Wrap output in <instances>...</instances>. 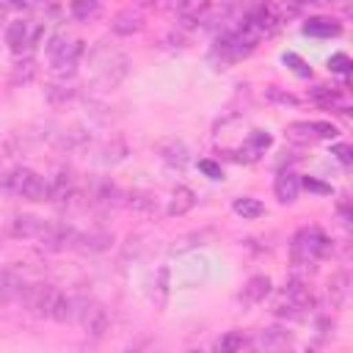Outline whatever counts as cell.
I'll return each instance as SVG.
<instances>
[{"instance_id":"cell-24","label":"cell","mask_w":353,"mask_h":353,"mask_svg":"<svg viewBox=\"0 0 353 353\" xmlns=\"http://www.w3.org/2000/svg\"><path fill=\"white\" fill-rule=\"evenodd\" d=\"M39 74V66H36V61L30 58V55H25V58H19L14 66H11V85H28V83H33V77Z\"/></svg>"},{"instance_id":"cell-18","label":"cell","mask_w":353,"mask_h":353,"mask_svg":"<svg viewBox=\"0 0 353 353\" xmlns=\"http://www.w3.org/2000/svg\"><path fill=\"white\" fill-rule=\"evenodd\" d=\"M157 152H160V157H163V163L165 165H171V168H176V171H182L185 165H188V146L179 141V138H168V141H160L157 143Z\"/></svg>"},{"instance_id":"cell-11","label":"cell","mask_w":353,"mask_h":353,"mask_svg":"<svg viewBox=\"0 0 353 353\" xmlns=\"http://www.w3.org/2000/svg\"><path fill=\"white\" fill-rule=\"evenodd\" d=\"M290 342H292V334L287 328L273 325V328H262L251 336V350L254 353H284Z\"/></svg>"},{"instance_id":"cell-25","label":"cell","mask_w":353,"mask_h":353,"mask_svg":"<svg viewBox=\"0 0 353 353\" xmlns=\"http://www.w3.org/2000/svg\"><path fill=\"white\" fill-rule=\"evenodd\" d=\"M215 237V232L212 229H199V232H190V234H182L179 240H174V245H171V254H185V251H190V248H199V245H204L207 240H212Z\"/></svg>"},{"instance_id":"cell-39","label":"cell","mask_w":353,"mask_h":353,"mask_svg":"<svg viewBox=\"0 0 353 353\" xmlns=\"http://www.w3.org/2000/svg\"><path fill=\"white\" fill-rule=\"evenodd\" d=\"M188 353H201V350H188Z\"/></svg>"},{"instance_id":"cell-15","label":"cell","mask_w":353,"mask_h":353,"mask_svg":"<svg viewBox=\"0 0 353 353\" xmlns=\"http://www.w3.org/2000/svg\"><path fill=\"white\" fill-rule=\"evenodd\" d=\"M273 143V138L265 132V130H251V135L243 141V146L237 149V154H234V160H245V163H254V160H259L265 152H268V146Z\"/></svg>"},{"instance_id":"cell-9","label":"cell","mask_w":353,"mask_h":353,"mask_svg":"<svg viewBox=\"0 0 353 353\" xmlns=\"http://www.w3.org/2000/svg\"><path fill=\"white\" fill-rule=\"evenodd\" d=\"M77 323L83 325V331L88 334V336H94V339H99L105 331H108V325H110V317H108V309L102 306V303H97V301H83V306H80V312H77Z\"/></svg>"},{"instance_id":"cell-10","label":"cell","mask_w":353,"mask_h":353,"mask_svg":"<svg viewBox=\"0 0 353 353\" xmlns=\"http://www.w3.org/2000/svg\"><path fill=\"white\" fill-rule=\"evenodd\" d=\"M85 201L97 210H113L119 204H124V193L110 182V179H91Z\"/></svg>"},{"instance_id":"cell-27","label":"cell","mask_w":353,"mask_h":353,"mask_svg":"<svg viewBox=\"0 0 353 353\" xmlns=\"http://www.w3.org/2000/svg\"><path fill=\"white\" fill-rule=\"evenodd\" d=\"M347 273H336L331 281H328V298H331V306L334 309H339L342 303H345V298H347Z\"/></svg>"},{"instance_id":"cell-7","label":"cell","mask_w":353,"mask_h":353,"mask_svg":"<svg viewBox=\"0 0 353 353\" xmlns=\"http://www.w3.org/2000/svg\"><path fill=\"white\" fill-rule=\"evenodd\" d=\"M77 234H80V229H74L66 221H47L36 243L44 251H66V248H74Z\"/></svg>"},{"instance_id":"cell-36","label":"cell","mask_w":353,"mask_h":353,"mask_svg":"<svg viewBox=\"0 0 353 353\" xmlns=\"http://www.w3.org/2000/svg\"><path fill=\"white\" fill-rule=\"evenodd\" d=\"M331 154H336V160H339L342 165H350V163H353V149H350L347 143H334V146H331Z\"/></svg>"},{"instance_id":"cell-8","label":"cell","mask_w":353,"mask_h":353,"mask_svg":"<svg viewBox=\"0 0 353 353\" xmlns=\"http://www.w3.org/2000/svg\"><path fill=\"white\" fill-rule=\"evenodd\" d=\"M284 135L292 143H314L320 138H336L339 130L331 121H292V124H287Z\"/></svg>"},{"instance_id":"cell-2","label":"cell","mask_w":353,"mask_h":353,"mask_svg":"<svg viewBox=\"0 0 353 353\" xmlns=\"http://www.w3.org/2000/svg\"><path fill=\"white\" fill-rule=\"evenodd\" d=\"M88 61H91V66H94V83L102 85V88L116 85V83L127 74V66H130L127 55L119 52V50H113V47H108L105 41L91 50Z\"/></svg>"},{"instance_id":"cell-23","label":"cell","mask_w":353,"mask_h":353,"mask_svg":"<svg viewBox=\"0 0 353 353\" xmlns=\"http://www.w3.org/2000/svg\"><path fill=\"white\" fill-rule=\"evenodd\" d=\"M268 292H270V279L259 273V276H251V279L245 281V287H243V292H240V301H243L245 306H254V303L265 301Z\"/></svg>"},{"instance_id":"cell-28","label":"cell","mask_w":353,"mask_h":353,"mask_svg":"<svg viewBox=\"0 0 353 353\" xmlns=\"http://www.w3.org/2000/svg\"><path fill=\"white\" fill-rule=\"evenodd\" d=\"M243 347V334L240 331H226L212 342V353H237Z\"/></svg>"},{"instance_id":"cell-26","label":"cell","mask_w":353,"mask_h":353,"mask_svg":"<svg viewBox=\"0 0 353 353\" xmlns=\"http://www.w3.org/2000/svg\"><path fill=\"white\" fill-rule=\"evenodd\" d=\"M232 210L240 218H245V221H254V218H262L265 215V204L259 199H254V196H237L232 201Z\"/></svg>"},{"instance_id":"cell-35","label":"cell","mask_w":353,"mask_h":353,"mask_svg":"<svg viewBox=\"0 0 353 353\" xmlns=\"http://www.w3.org/2000/svg\"><path fill=\"white\" fill-rule=\"evenodd\" d=\"M328 69L336 72V74H347V72L353 69V61H350L345 52H334V55L328 58Z\"/></svg>"},{"instance_id":"cell-40","label":"cell","mask_w":353,"mask_h":353,"mask_svg":"<svg viewBox=\"0 0 353 353\" xmlns=\"http://www.w3.org/2000/svg\"><path fill=\"white\" fill-rule=\"evenodd\" d=\"M127 353H135V350H127Z\"/></svg>"},{"instance_id":"cell-1","label":"cell","mask_w":353,"mask_h":353,"mask_svg":"<svg viewBox=\"0 0 353 353\" xmlns=\"http://www.w3.org/2000/svg\"><path fill=\"white\" fill-rule=\"evenodd\" d=\"M331 254V240L320 226H301L290 243V256L295 265H314Z\"/></svg>"},{"instance_id":"cell-33","label":"cell","mask_w":353,"mask_h":353,"mask_svg":"<svg viewBox=\"0 0 353 353\" xmlns=\"http://www.w3.org/2000/svg\"><path fill=\"white\" fill-rule=\"evenodd\" d=\"M281 61H284V63H287L298 77H312V66H309L301 55H295V52H284V55H281Z\"/></svg>"},{"instance_id":"cell-38","label":"cell","mask_w":353,"mask_h":353,"mask_svg":"<svg viewBox=\"0 0 353 353\" xmlns=\"http://www.w3.org/2000/svg\"><path fill=\"white\" fill-rule=\"evenodd\" d=\"M199 168L210 176V179H223V171H221V165L218 163H212V160H199Z\"/></svg>"},{"instance_id":"cell-13","label":"cell","mask_w":353,"mask_h":353,"mask_svg":"<svg viewBox=\"0 0 353 353\" xmlns=\"http://www.w3.org/2000/svg\"><path fill=\"white\" fill-rule=\"evenodd\" d=\"M309 99L317 102L320 108H328V110H336V113H347L350 110V99L345 97V91L334 88V85H314L309 91Z\"/></svg>"},{"instance_id":"cell-4","label":"cell","mask_w":353,"mask_h":353,"mask_svg":"<svg viewBox=\"0 0 353 353\" xmlns=\"http://www.w3.org/2000/svg\"><path fill=\"white\" fill-rule=\"evenodd\" d=\"M312 306H314L312 290H309L301 279H290V281L284 284V290H281L279 303H276V314L290 317V320H298V317H303Z\"/></svg>"},{"instance_id":"cell-34","label":"cell","mask_w":353,"mask_h":353,"mask_svg":"<svg viewBox=\"0 0 353 353\" xmlns=\"http://www.w3.org/2000/svg\"><path fill=\"white\" fill-rule=\"evenodd\" d=\"M168 279H171V270L168 268H160L157 270V284H154V290H157V295H154V303L157 306H165V298H168Z\"/></svg>"},{"instance_id":"cell-22","label":"cell","mask_w":353,"mask_h":353,"mask_svg":"<svg viewBox=\"0 0 353 353\" xmlns=\"http://www.w3.org/2000/svg\"><path fill=\"white\" fill-rule=\"evenodd\" d=\"M124 207H130L132 212H141V215H154L160 210L157 196L149 193V190H130V193H124Z\"/></svg>"},{"instance_id":"cell-30","label":"cell","mask_w":353,"mask_h":353,"mask_svg":"<svg viewBox=\"0 0 353 353\" xmlns=\"http://www.w3.org/2000/svg\"><path fill=\"white\" fill-rule=\"evenodd\" d=\"M85 143H88V132L85 130H66L58 138V149H66V152H74V149H80Z\"/></svg>"},{"instance_id":"cell-19","label":"cell","mask_w":353,"mask_h":353,"mask_svg":"<svg viewBox=\"0 0 353 353\" xmlns=\"http://www.w3.org/2000/svg\"><path fill=\"white\" fill-rule=\"evenodd\" d=\"M44 223H47V221H44V218H36V215H17V218L11 221V226H8V232H11V237H17V240H39Z\"/></svg>"},{"instance_id":"cell-31","label":"cell","mask_w":353,"mask_h":353,"mask_svg":"<svg viewBox=\"0 0 353 353\" xmlns=\"http://www.w3.org/2000/svg\"><path fill=\"white\" fill-rule=\"evenodd\" d=\"M69 11H72V17H74V19L88 22L91 17H97V14H99V3H97V0H74V3L69 6Z\"/></svg>"},{"instance_id":"cell-12","label":"cell","mask_w":353,"mask_h":353,"mask_svg":"<svg viewBox=\"0 0 353 353\" xmlns=\"http://www.w3.org/2000/svg\"><path fill=\"white\" fill-rule=\"evenodd\" d=\"M80 190H77V179L72 171H58L52 179H47V201L52 204H69L72 199H77Z\"/></svg>"},{"instance_id":"cell-16","label":"cell","mask_w":353,"mask_h":353,"mask_svg":"<svg viewBox=\"0 0 353 353\" xmlns=\"http://www.w3.org/2000/svg\"><path fill=\"white\" fill-rule=\"evenodd\" d=\"M113 245V232H105V229H91V232H80L77 234V243H74V251H83V254H102Z\"/></svg>"},{"instance_id":"cell-41","label":"cell","mask_w":353,"mask_h":353,"mask_svg":"<svg viewBox=\"0 0 353 353\" xmlns=\"http://www.w3.org/2000/svg\"><path fill=\"white\" fill-rule=\"evenodd\" d=\"M287 353H290V350H287Z\"/></svg>"},{"instance_id":"cell-6","label":"cell","mask_w":353,"mask_h":353,"mask_svg":"<svg viewBox=\"0 0 353 353\" xmlns=\"http://www.w3.org/2000/svg\"><path fill=\"white\" fill-rule=\"evenodd\" d=\"M41 33H44L41 22H36V19H14L6 28V44H8V50L14 55H22L25 58L39 44Z\"/></svg>"},{"instance_id":"cell-29","label":"cell","mask_w":353,"mask_h":353,"mask_svg":"<svg viewBox=\"0 0 353 353\" xmlns=\"http://www.w3.org/2000/svg\"><path fill=\"white\" fill-rule=\"evenodd\" d=\"M74 94H77V88H72V83H66V80L47 85V99H50L52 105H66Z\"/></svg>"},{"instance_id":"cell-14","label":"cell","mask_w":353,"mask_h":353,"mask_svg":"<svg viewBox=\"0 0 353 353\" xmlns=\"http://www.w3.org/2000/svg\"><path fill=\"white\" fill-rule=\"evenodd\" d=\"M143 25H146V17H143V11L141 8H121V11H116V17L110 19V28H113V33H119V36H132V33H141L143 30Z\"/></svg>"},{"instance_id":"cell-17","label":"cell","mask_w":353,"mask_h":353,"mask_svg":"<svg viewBox=\"0 0 353 353\" xmlns=\"http://www.w3.org/2000/svg\"><path fill=\"white\" fill-rule=\"evenodd\" d=\"M273 193H276V199H279L281 204H292V201H298V193H301V176H298L295 171H290V168H281L279 176H276V182H273Z\"/></svg>"},{"instance_id":"cell-32","label":"cell","mask_w":353,"mask_h":353,"mask_svg":"<svg viewBox=\"0 0 353 353\" xmlns=\"http://www.w3.org/2000/svg\"><path fill=\"white\" fill-rule=\"evenodd\" d=\"M262 97L268 99V102H273V105H290V108H295L298 105V97L295 94H290V91H284V88H279V85H268L265 91H262Z\"/></svg>"},{"instance_id":"cell-37","label":"cell","mask_w":353,"mask_h":353,"mask_svg":"<svg viewBox=\"0 0 353 353\" xmlns=\"http://www.w3.org/2000/svg\"><path fill=\"white\" fill-rule=\"evenodd\" d=\"M301 188H306V190H312V193H331V185H325V182H320V179H314V176H303L301 179Z\"/></svg>"},{"instance_id":"cell-3","label":"cell","mask_w":353,"mask_h":353,"mask_svg":"<svg viewBox=\"0 0 353 353\" xmlns=\"http://www.w3.org/2000/svg\"><path fill=\"white\" fill-rule=\"evenodd\" d=\"M83 52H85V44H83L80 39H69V36H63V33H55V36L50 39V44H47V55H50L52 72H55L61 80H66V77L74 74V69H77Z\"/></svg>"},{"instance_id":"cell-5","label":"cell","mask_w":353,"mask_h":353,"mask_svg":"<svg viewBox=\"0 0 353 353\" xmlns=\"http://www.w3.org/2000/svg\"><path fill=\"white\" fill-rule=\"evenodd\" d=\"M6 188L19 196V199H28V201H47V179L41 174H36L33 168H14L8 176H6Z\"/></svg>"},{"instance_id":"cell-21","label":"cell","mask_w":353,"mask_h":353,"mask_svg":"<svg viewBox=\"0 0 353 353\" xmlns=\"http://www.w3.org/2000/svg\"><path fill=\"white\" fill-rule=\"evenodd\" d=\"M303 33L314 36V39H331V36L342 33V25L336 19H331V17H309L303 22Z\"/></svg>"},{"instance_id":"cell-20","label":"cell","mask_w":353,"mask_h":353,"mask_svg":"<svg viewBox=\"0 0 353 353\" xmlns=\"http://www.w3.org/2000/svg\"><path fill=\"white\" fill-rule=\"evenodd\" d=\"M193 207H196V193H193L190 188H185V185H176L174 193H171V199H168L165 212H168L171 218H182V215H188Z\"/></svg>"}]
</instances>
